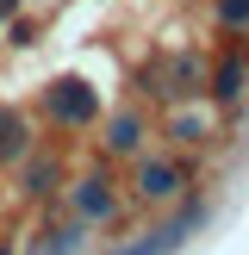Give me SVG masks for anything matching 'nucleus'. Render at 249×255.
Instances as JSON below:
<instances>
[{"instance_id":"nucleus-1","label":"nucleus","mask_w":249,"mask_h":255,"mask_svg":"<svg viewBox=\"0 0 249 255\" xmlns=\"http://www.w3.org/2000/svg\"><path fill=\"white\" fill-rule=\"evenodd\" d=\"M44 106H50L56 125H94V119H100V94H94L87 81H75V75H62V81L44 87Z\"/></svg>"},{"instance_id":"nucleus-2","label":"nucleus","mask_w":249,"mask_h":255,"mask_svg":"<svg viewBox=\"0 0 249 255\" xmlns=\"http://www.w3.org/2000/svg\"><path fill=\"white\" fill-rule=\"evenodd\" d=\"M199 224H206V206H199V199H193V206H181V212H174L168 224H156V231H149V237H137V243H124L119 255H174V249L187 243V237L199 231Z\"/></svg>"},{"instance_id":"nucleus-3","label":"nucleus","mask_w":249,"mask_h":255,"mask_svg":"<svg viewBox=\"0 0 249 255\" xmlns=\"http://www.w3.org/2000/svg\"><path fill=\"white\" fill-rule=\"evenodd\" d=\"M181 187H187L181 162H143V168H137V193L143 199H181Z\"/></svg>"},{"instance_id":"nucleus-4","label":"nucleus","mask_w":249,"mask_h":255,"mask_svg":"<svg viewBox=\"0 0 249 255\" xmlns=\"http://www.w3.org/2000/svg\"><path fill=\"white\" fill-rule=\"evenodd\" d=\"M75 212H81V224H106L112 212H119V199H112V181H106V174H87V181L75 187Z\"/></svg>"},{"instance_id":"nucleus-5","label":"nucleus","mask_w":249,"mask_h":255,"mask_svg":"<svg viewBox=\"0 0 249 255\" xmlns=\"http://www.w3.org/2000/svg\"><path fill=\"white\" fill-rule=\"evenodd\" d=\"M19 156H31V131L19 112H0V162H19Z\"/></svg>"},{"instance_id":"nucleus-6","label":"nucleus","mask_w":249,"mask_h":255,"mask_svg":"<svg viewBox=\"0 0 249 255\" xmlns=\"http://www.w3.org/2000/svg\"><path fill=\"white\" fill-rule=\"evenodd\" d=\"M137 143H143V119H137V112H119V119L106 125V149H119V156H131Z\"/></svg>"},{"instance_id":"nucleus-7","label":"nucleus","mask_w":249,"mask_h":255,"mask_svg":"<svg viewBox=\"0 0 249 255\" xmlns=\"http://www.w3.org/2000/svg\"><path fill=\"white\" fill-rule=\"evenodd\" d=\"M243 81H249L243 56H224V62H218V75H212V94H218V100H237V94H243Z\"/></svg>"},{"instance_id":"nucleus-8","label":"nucleus","mask_w":249,"mask_h":255,"mask_svg":"<svg viewBox=\"0 0 249 255\" xmlns=\"http://www.w3.org/2000/svg\"><path fill=\"white\" fill-rule=\"evenodd\" d=\"M37 249H44V255H81L87 249V224H62V231H50Z\"/></svg>"},{"instance_id":"nucleus-9","label":"nucleus","mask_w":249,"mask_h":255,"mask_svg":"<svg viewBox=\"0 0 249 255\" xmlns=\"http://www.w3.org/2000/svg\"><path fill=\"white\" fill-rule=\"evenodd\" d=\"M25 193H31V199H44L50 193V187H56V162H50V156H31V162H25Z\"/></svg>"},{"instance_id":"nucleus-10","label":"nucleus","mask_w":249,"mask_h":255,"mask_svg":"<svg viewBox=\"0 0 249 255\" xmlns=\"http://www.w3.org/2000/svg\"><path fill=\"white\" fill-rule=\"evenodd\" d=\"M193 81H199V62H193V56H174V62H168V87H162V94H168V100H187V94H193Z\"/></svg>"},{"instance_id":"nucleus-11","label":"nucleus","mask_w":249,"mask_h":255,"mask_svg":"<svg viewBox=\"0 0 249 255\" xmlns=\"http://www.w3.org/2000/svg\"><path fill=\"white\" fill-rule=\"evenodd\" d=\"M199 137H206V125H199L193 112H181V119H174V143H199Z\"/></svg>"},{"instance_id":"nucleus-12","label":"nucleus","mask_w":249,"mask_h":255,"mask_svg":"<svg viewBox=\"0 0 249 255\" xmlns=\"http://www.w3.org/2000/svg\"><path fill=\"white\" fill-rule=\"evenodd\" d=\"M218 19L224 25H249V0H218Z\"/></svg>"},{"instance_id":"nucleus-13","label":"nucleus","mask_w":249,"mask_h":255,"mask_svg":"<svg viewBox=\"0 0 249 255\" xmlns=\"http://www.w3.org/2000/svg\"><path fill=\"white\" fill-rule=\"evenodd\" d=\"M6 12H19V0H0V19H6Z\"/></svg>"},{"instance_id":"nucleus-14","label":"nucleus","mask_w":249,"mask_h":255,"mask_svg":"<svg viewBox=\"0 0 249 255\" xmlns=\"http://www.w3.org/2000/svg\"><path fill=\"white\" fill-rule=\"evenodd\" d=\"M0 255H12V249H0Z\"/></svg>"}]
</instances>
